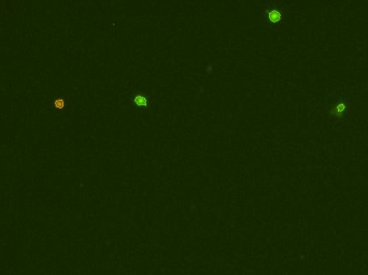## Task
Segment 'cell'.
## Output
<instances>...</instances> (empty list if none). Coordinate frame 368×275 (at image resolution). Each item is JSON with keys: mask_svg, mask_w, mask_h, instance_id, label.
I'll return each mask as SVG.
<instances>
[{"mask_svg": "<svg viewBox=\"0 0 368 275\" xmlns=\"http://www.w3.org/2000/svg\"><path fill=\"white\" fill-rule=\"evenodd\" d=\"M280 16H281V14L278 12V11H276V10H272V11H270V13H269V18L271 19L272 22H277V21H279L280 19Z\"/></svg>", "mask_w": 368, "mask_h": 275, "instance_id": "cell-1", "label": "cell"}, {"mask_svg": "<svg viewBox=\"0 0 368 275\" xmlns=\"http://www.w3.org/2000/svg\"><path fill=\"white\" fill-rule=\"evenodd\" d=\"M135 101H136V103L137 104H139V106H146V99L142 95H138L137 97L135 98Z\"/></svg>", "mask_w": 368, "mask_h": 275, "instance_id": "cell-2", "label": "cell"}, {"mask_svg": "<svg viewBox=\"0 0 368 275\" xmlns=\"http://www.w3.org/2000/svg\"><path fill=\"white\" fill-rule=\"evenodd\" d=\"M55 106H57V108H63V106H65L64 100H57V101L55 102Z\"/></svg>", "mask_w": 368, "mask_h": 275, "instance_id": "cell-3", "label": "cell"}]
</instances>
